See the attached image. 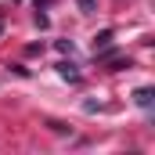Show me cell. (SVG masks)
I'll list each match as a JSON object with an SVG mask.
<instances>
[{
  "mask_svg": "<svg viewBox=\"0 0 155 155\" xmlns=\"http://www.w3.org/2000/svg\"><path fill=\"white\" fill-rule=\"evenodd\" d=\"M58 51L61 54H72V40H58Z\"/></svg>",
  "mask_w": 155,
  "mask_h": 155,
  "instance_id": "4",
  "label": "cell"
},
{
  "mask_svg": "<svg viewBox=\"0 0 155 155\" xmlns=\"http://www.w3.org/2000/svg\"><path fill=\"white\" fill-rule=\"evenodd\" d=\"M105 47H112V29H105L101 36H94V54H97V51H105Z\"/></svg>",
  "mask_w": 155,
  "mask_h": 155,
  "instance_id": "3",
  "label": "cell"
},
{
  "mask_svg": "<svg viewBox=\"0 0 155 155\" xmlns=\"http://www.w3.org/2000/svg\"><path fill=\"white\" fill-rule=\"evenodd\" d=\"M0 33H4V22H0Z\"/></svg>",
  "mask_w": 155,
  "mask_h": 155,
  "instance_id": "6",
  "label": "cell"
},
{
  "mask_svg": "<svg viewBox=\"0 0 155 155\" xmlns=\"http://www.w3.org/2000/svg\"><path fill=\"white\" fill-rule=\"evenodd\" d=\"M79 7L83 11H94V0H79Z\"/></svg>",
  "mask_w": 155,
  "mask_h": 155,
  "instance_id": "5",
  "label": "cell"
},
{
  "mask_svg": "<svg viewBox=\"0 0 155 155\" xmlns=\"http://www.w3.org/2000/svg\"><path fill=\"white\" fill-rule=\"evenodd\" d=\"M58 72H61V79H72V83L79 79V69L72 65V61H61V65H58Z\"/></svg>",
  "mask_w": 155,
  "mask_h": 155,
  "instance_id": "2",
  "label": "cell"
},
{
  "mask_svg": "<svg viewBox=\"0 0 155 155\" xmlns=\"http://www.w3.org/2000/svg\"><path fill=\"white\" fill-rule=\"evenodd\" d=\"M134 101H137V108H152L155 105V90L152 87H137L134 90Z\"/></svg>",
  "mask_w": 155,
  "mask_h": 155,
  "instance_id": "1",
  "label": "cell"
}]
</instances>
